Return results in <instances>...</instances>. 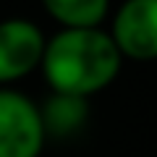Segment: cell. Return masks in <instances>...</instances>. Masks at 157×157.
<instances>
[{
  "label": "cell",
  "mask_w": 157,
  "mask_h": 157,
  "mask_svg": "<svg viewBox=\"0 0 157 157\" xmlns=\"http://www.w3.org/2000/svg\"><path fill=\"white\" fill-rule=\"evenodd\" d=\"M123 55L110 32L94 29H60L45 45L42 73L52 92L89 100L107 89L121 71Z\"/></svg>",
  "instance_id": "6da1fadb"
},
{
  "label": "cell",
  "mask_w": 157,
  "mask_h": 157,
  "mask_svg": "<svg viewBox=\"0 0 157 157\" xmlns=\"http://www.w3.org/2000/svg\"><path fill=\"white\" fill-rule=\"evenodd\" d=\"M45 141L39 105L24 92L0 86V157H39Z\"/></svg>",
  "instance_id": "7a4b0ae2"
},
{
  "label": "cell",
  "mask_w": 157,
  "mask_h": 157,
  "mask_svg": "<svg viewBox=\"0 0 157 157\" xmlns=\"http://www.w3.org/2000/svg\"><path fill=\"white\" fill-rule=\"evenodd\" d=\"M110 37L123 58L157 60V0H126L113 16Z\"/></svg>",
  "instance_id": "3957f363"
},
{
  "label": "cell",
  "mask_w": 157,
  "mask_h": 157,
  "mask_svg": "<svg viewBox=\"0 0 157 157\" xmlns=\"http://www.w3.org/2000/svg\"><path fill=\"white\" fill-rule=\"evenodd\" d=\"M47 39L37 24L26 18L0 21V86L18 81L42 66Z\"/></svg>",
  "instance_id": "277c9868"
},
{
  "label": "cell",
  "mask_w": 157,
  "mask_h": 157,
  "mask_svg": "<svg viewBox=\"0 0 157 157\" xmlns=\"http://www.w3.org/2000/svg\"><path fill=\"white\" fill-rule=\"evenodd\" d=\"M39 115H42L47 139H68L84 128L86 118H89V100L52 92L39 105Z\"/></svg>",
  "instance_id": "5b68a950"
},
{
  "label": "cell",
  "mask_w": 157,
  "mask_h": 157,
  "mask_svg": "<svg viewBox=\"0 0 157 157\" xmlns=\"http://www.w3.org/2000/svg\"><path fill=\"white\" fill-rule=\"evenodd\" d=\"M42 6L63 29H94L107 18L110 0H42Z\"/></svg>",
  "instance_id": "8992f818"
}]
</instances>
